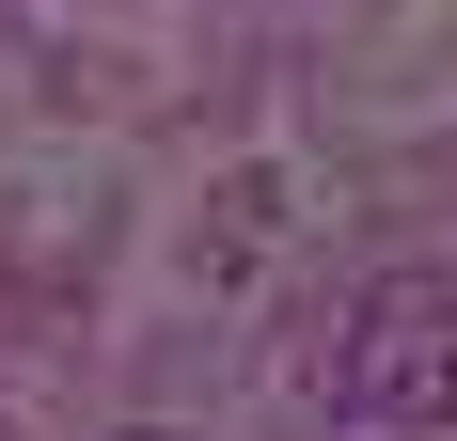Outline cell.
Segmentation results:
<instances>
[{"label": "cell", "mask_w": 457, "mask_h": 441, "mask_svg": "<svg viewBox=\"0 0 457 441\" xmlns=\"http://www.w3.org/2000/svg\"><path fill=\"white\" fill-rule=\"evenodd\" d=\"M331 441H457V284L395 268L331 331Z\"/></svg>", "instance_id": "6da1fadb"}]
</instances>
